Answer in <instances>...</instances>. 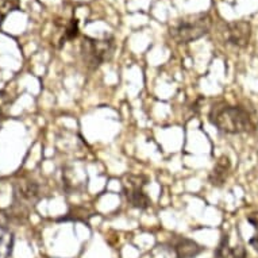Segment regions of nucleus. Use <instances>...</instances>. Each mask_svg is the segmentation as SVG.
I'll return each mask as SVG.
<instances>
[{"mask_svg":"<svg viewBox=\"0 0 258 258\" xmlns=\"http://www.w3.org/2000/svg\"><path fill=\"white\" fill-rule=\"evenodd\" d=\"M224 37L230 45L243 49L251 38V25L247 21L230 22L224 27Z\"/></svg>","mask_w":258,"mask_h":258,"instance_id":"7","label":"nucleus"},{"mask_svg":"<svg viewBox=\"0 0 258 258\" xmlns=\"http://www.w3.org/2000/svg\"><path fill=\"white\" fill-rule=\"evenodd\" d=\"M169 250L174 258H195L203 251L204 247L189 238L174 237L169 243Z\"/></svg>","mask_w":258,"mask_h":258,"instance_id":"8","label":"nucleus"},{"mask_svg":"<svg viewBox=\"0 0 258 258\" xmlns=\"http://www.w3.org/2000/svg\"><path fill=\"white\" fill-rule=\"evenodd\" d=\"M211 27L212 18L208 13L190 14L170 27V37L177 43H189L207 35Z\"/></svg>","mask_w":258,"mask_h":258,"instance_id":"2","label":"nucleus"},{"mask_svg":"<svg viewBox=\"0 0 258 258\" xmlns=\"http://www.w3.org/2000/svg\"><path fill=\"white\" fill-rule=\"evenodd\" d=\"M230 170H231V162L227 156H222L219 160L216 161L214 169L210 173V182L214 186H222L226 182L227 177H229Z\"/></svg>","mask_w":258,"mask_h":258,"instance_id":"9","label":"nucleus"},{"mask_svg":"<svg viewBox=\"0 0 258 258\" xmlns=\"http://www.w3.org/2000/svg\"><path fill=\"white\" fill-rule=\"evenodd\" d=\"M116 43L114 37L104 38H91L84 37L80 46V54L83 62L91 71H96L103 63L108 62L114 57Z\"/></svg>","mask_w":258,"mask_h":258,"instance_id":"3","label":"nucleus"},{"mask_svg":"<svg viewBox=\"0 0 258 258\" xmlns=\"http://www.w3.org/2000/svg\"><path fill=\"white\" fill-rule=\"evenodd\" d=\"M13 104V98L11 93L7 91H0V118H5L7 115V111Z\"/></svg>","mask_w":258,"mask_h":258,"instance_id":"15","label":"nucleus"},{"mask_svg":"<svg viewBox=\"0 0 258 258\" xmlns=\"http://www.w3.org/2000/svg\"><path fill=\"white\" fill-rule=\"evenodd\" d=\"M210 122L223 134L237 136L253 128V118L245 107L219 103L212 107L208 115Z\"/></svg>","mask_w":258,"mask_h":258,"instance_id":"1","label":"nucleus"},{"mask_svg":"<svg viewBox=\"0 0 258 258\" xmlns=\"http://www.w3.org/2000/svg\"><path fill=\"white\" fill-rule=\"evenodd\" d=\"M41 200V188L34 180L29 177H22L14 184L13 206L10 214L13 218L25 219L29 215L31 208L37 206Z\"/></svg>","mask_w":258,"mask_h":258,"instance_id":"4","label":"nucleus"},{"mask_svg":"<svg viewBox=\"0 0 258 258\" xmlns=\"http://www.w3.org/2000/svg\"><path fill=\"white\" fill-rule=\"evenodd\" d=\"M79 34V22H77L76 18L71 19L69 23H67L65 26V30H63V37H62V43H65V41H72L75 39Z\"/></svg>","mask_w":258,"mask_h":258,"instance_id":"13","label":"nucleus"},{"mask_svg":"<svg viewBox=\"0 0 258 258\" xmlns=\"http://www.w3.org/2000/svg\"><path fill=\"white\" fill-rule=\"evenodd\" d=\"M215 258H246L243 246H230L229 235H223L215 250Z\"/></svg>","mask_w":258,"mask_h":258,"instance_id":"10","label":"nucleus"},{"mask_svg":"<svg viewBox=\"0 0 258 258\" xmlns=\"http://www.w3.org/2000/svg\"><path fill=\"white\" fill-rule=\"evenodd\" d=\"M19 0H0V25L10 14L19 9Z\"/></svg>","mask_w":258,"mask_h":258,"instance_id":"12","label":"nucleus"},{"mask_svg":"<svg viewBox=\"0 0 258 258\" xmlns=\"http://www.w3.org/2000/svg\"><path fill=\"white\" fill-rule=\"evenodd\" d=\"M14 234L0 226V258H9L13 253Z\"/></svg>","mask_w":258,"mask_h":258,"instance_id":"11","label":"nucleus"},{"mask_svg":"<svg viewBox=\"0 0 258 258\" xmlns=\"http://www.w3.org/2000/svg\"><path fill=\"white\" fill-rule=\"evenodd\" d=\"M247 222L254 227L253 237L250 238V246L253 247L255 251H258V212H251L247 215Z\"/></svg>","mask_w":258,"mask_h":258,"instance_id":"14","label":"nucleus"},{"mask_svg":"<svg viewBox=\"0 0 258 258\" xmlns=\"http://www.w3.org/2000/svg\"><path fill=\"white\" fill-rule=\"evenodd\" d=\"M146 184H148V178L137 174L126 176L123 181V194L126 196L127 203L137 210H146L152 206V200L145 192Z\"/></svg>","mask_w":258,"mask_h":258,"instance_id":"5","label":"nucleus"},{"mask_svg":"<svg viewBox=\"0 0 258 258\" xmlns=\"http://www.w3.org/2000/svg\"><path fill=\"white\" fill-rule=\"evenodd\" d=\"M63 189L68 194H80L87 188L88 174L81 162H75L67 165L62 170Z\"/></svg>","mask_w":258,"mask_h":258,"instance_id":"6","label":"nucleus"}]
</instances>
